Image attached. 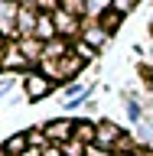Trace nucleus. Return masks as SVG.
<instances>
[{"label":"nucleus","instance_id":"nucleus-1","mask_svg":"<svg viewBox=\"0 0 153 156\" xmlns=\"http://www.w3.org/2000/svg\"><path fill=\"white\" fill-rule=\"evenodd\" d=\"M42 91H49V85L42 81V78H36V75H33V78H29V94L36 98V94H42Z\"/></svg>","mask_w":153,"mask_h":156},{"label":"nucleus","instance_id":"nucleus-2","mask_svg":"<svg viewBox=\"0 0 153 156\" xmlns=\"http://www.w3.org/2000/svg\"><path fill=\"white\" fill-rule=\"evenodd\" d=\"M23 143H26L23 136H10V140H7V150H23Z\"/></svg>","mask_w":153,"mask_h":156},{"label":"nucleus","instance_id":"nucleus-3","mask_svg":"<svg viewBox=\"0 0 153 156\" xmlns=\"http://www.w3.org/2000/svg\"><path fill=\"white\" fill-rule=\"evenodd\" d=\"M88 156H101V153H95V150H88Z\"/></svg>","mask_w":153,"mask_h":156}]
</instances>
